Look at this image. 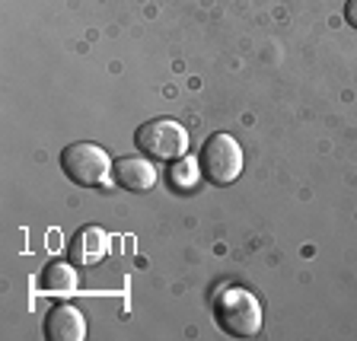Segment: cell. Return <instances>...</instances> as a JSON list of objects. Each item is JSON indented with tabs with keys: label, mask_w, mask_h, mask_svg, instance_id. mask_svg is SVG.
<instances>
[{
	"label": "cell",
	"mask_w": 357,
	"mask_h": 341,
	"mask_svg": "<svg viewBox=\"0 0 357 341\" xmlns=\"http://www.w3.org/2000/svg\"><path fill=\"white\" fill-rule=\"evenodd\" d=\"M42 287L48 294H70V290H77V271L64 262H52L42 275Z\"/></svg>",
	"instance_id": "9"
},
{
	"label": "cell",
	"mask_w": 357,
	"mask_h": 341,
	"mask_svg": "<svg viewBox=\"0 0 357 341\" xmlns=\"http://www.w3.org/2000/svg\"><path fill=\"white\" fill-rule=\"evenodd\" d=\"M201 172L214 185H233L243 172V147L230 134H211L201 147Z\"/></svg>",
	"instance_id": "4"
},
{
	"label": "cell",
	"mask_w": 357,
	"mask_h": 341,
	"mask_svg": "<svg viewBox=\"0 0 357 341\" xmlns=\"http://www.w3.org/2000/svg\"><path fill=\"white\" fill-rule=\"evenodd\" d=\"M134 144L150 160H182L188 153V131L172 119H153L137 128Z\"/></svg>",
	"instance_id": "3"
},
{
	"label": "cell",
	"mask_w": 357,
	"mask_h": 341,
	"mask_svg": "<svg viewBox=\"0 0 357 341\" xmlns=\"http://www.w3.org/2000/svg\"><path fill=\"white\" fill-rule=\"evenodd\" d=\"M109 255V239L99 227H83L74 239H70V259L77 265L89 268V265H99V262Z\"/></svg>",
	"instance_id": "7"
},
{
	"label": "cell",
	"mask_w": 357,
	"mask_h": 341,
	"mask_svg": "<svg viewBox=\"0 0 357 341\" xmlns=\"http://www.w3.org/2000/svg\"><path fill=\"white\" fill-rule=\"evenodd\" d=\"M115 182L125 192H150L156 185V169L147 156H121L115 163Z\"/></svg>",
	"instance_id": "6"
},
{
	"label": "cell",
	"mask_w": 357,
	"mask_h": 341,
	"mask_svg": "<svg viewBox=\"0 0 357 341\" xmlns=\"http://www.w3.org/2000/svg\"><path fill=\"white\" fill-rule=\"evenodd\" d=\"M61 169L70 182L83 188H96V185H105L112 179V156L105 153L99 144H70L64 147L61 153Z\"/></svg>",
	"instance_id": "2"
},
{
	"label": "cell",
	"mask_w": 357,
	"mask_h": 341,
	"mask_svg": "<svg viewBox=\"0 0 357 341\" xmlns=\"http://www.w3.org/2000/svg\"><path fill=\"white\" fill-rule=\"evenodd\" d=\"M344 20H348V26L357 29V0H348V3H344Z\"/></svg>",
	"instance_id": "10"
},
{
	"label": "cell",
	"mask_w": 357,
	"mask_h": 341,
	"mask_svg": "<svg viewBox=\"0 0 357 341\" xmlns=\"http://www.w3.org/2000/svg\"><path fill=\"white\" fill-rule=\"evenodd\" d=\"M198 182H201L198 163H195L192 156L172 160V166H169V185H172V192L188 195V192H195V188H198Z\"/></svg>",
	"instance_id": "8"
},
{
	"label": "cell",
	"mask_w": 357,
	"mask_h": 341,
	"mask_svg": "<svg viewBox=\"0 0 357 341\" xmlns=\"http://www.w3.org/2000/svg\"><path fill=\"white\" fill-rule=\"evenodd\" d=\"M45 338L48 341H83L86 338V319L77 306H54L45 316Z\"/></svg>",
	"instance_id": "5"
},
{
	"label": "cell",
	"mask_w": 357,
	"mask_h": 341,
	"mask_svg": "<svg viewBox=\"0 0 357 341\" xmlns=\"http://www.w3.org/2000/svg\"><path fill=\"white\" fill-rule=\"evenodd\" d=\"M214 319L220 332L233 338H252L261 332V306L259 297L249 294L245 287H227L214 300Z\"/></svg>",
	"instance_id": "1"
}]
</instances>
